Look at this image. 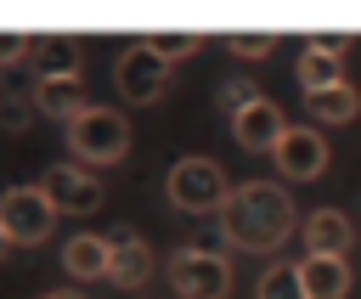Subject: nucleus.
Wrapping results in <instances>:
<instances>
[{
	"mask_svg": "<svg viewBox=\"0 0 361 299\" xmlns=\"http://www.w3.org/2000/svg\"><path fill=\"white\" fill-rule=\"evenodd\" d=\"M169 288L180 299H226L231 293V265L214 248H180L169 260Z\"/></svg>",
	"mask_w": 361,
	"mask_h": 299,
	"instance_id": "6",
	"label": "nucleus"
},
{
	"mask_svg": "<svg viewBox=\"0 0 361 299\" xmlns=\"http://www.w3.org/2000/svg\"><path fill=\"white\" fill-rule=\"evenodd\" d=\"M282 135H288V118H282V107H276L271 96H259L254 107L231 113V141H237L243 152H276Z\"/></svg>",
	"mask_w": 361,
	"mask_h": 299,
	"instance_id": "11",
	"label": "nucleus"
},
{
	"mask_svg": "<svg viewBox=\"0 0 361 299\" xmlns=\"http://www.w3.org/2000/svg\"><path fill=\"white\" fill-rule=\"evenodd\" d=\"M254 102H259V85H254L248 73H237V79L220 85V107H226V113H243V107H254Z\"/></svg>",
	"mask_w": 361,
	"mask_h": 299,
	"instance_id": "20",
	"label": "nucleus"
},
{
	"mask_svg": "<svg viewBox=\"0 0 361 299\" xmlns=\"http://www.w3.org/2000/svg\"><path fill=\"white\" fill-rule=\"evenodd\" d=\"M254 293H259V299H310L305 282H299V265H271Z\"/></svg>",
	"mask_w": 361,
	"mask_h": 299,
	"instance_id": "17",
	"label": "nucleus"
},
{
	"mask_svg": "<svg viewBox=\"0 0 361 299\" xmlns=\"http://www.w3.org/2000/svg\"><path fill=\"white\" fill-rule=\"evenodd\" d=\"M169 62L147 45V39H130L124 51H118V62H113V85H118V96L130 102V107H152L164 90H169Z\"/></svg>",
	"mask_w": 361,
	"mask_h": 299,
	"instance_id": "4",
	"label": "nucleus"
},
{
	"mask_svg": "<svg viewBox=\"0 0 361 299\" xmlns=\"http://www.w3.org/2000/svg\"><path fill=\"white\" fill-rule=\"evenodd\" d=\"M226 51L237 62H265L276 51V34H226Z\"/></svg>",
	"mask_w": 361,
	"mask_h": 299,
	"instance_id": "19",
	"label": "nucleus"
},
{
	"mask_svg": "<svg viewBox=\"0 0 361 299\" xmlns=\"http://www.w3.org/2000/svg\"><path fill=\"white\" fill-rule=\"evenodd\" d=\"M350 243H355V220L344 209H316L305 220V248L310 254H344Z\"/></svg>",
	"mask_w": 361,
	"mask_h": 299,
	"instance_id": "14",
	"label": "nucleus"
},
{
	"mask_svg": "<svg viewBox=\"0 0 361 299\" xmlns=\"http://www.w3.org/2000/svg\"><path fill=\"white\" fill-rule=\"evenodd\" d=\"M344 51H350V39L344 34H327V39H310L305 51H299V90L305 96H316V90H333V85H344Z\"/></svg>",
	"mask_w": 361,
	"mask_h": 299,
	"instance_id": "10",
	"label": "nucleus"
},
{
	"mask_svg": "<svg viewBox=\"0 0 361 299\" xmlns=\"http://www.w3.org/2000/svg\"><path fill=\"white\" fill-rule=\"evenodd\" d=\"M310 102V113L322 118V124H350L355 113H361V96H355V85L344 79V85H333V90H316V96H305Z\"/></svg>",
	"mask_w": 361,
	"mask_h": 299,
	"instance_id": "16",
	"label": "nucleus"
},
{
	"mask_svg": "<svg viewBox=\"0 0 361 299\" xmlns=\"http://www.w3.org/2000/svg\"><path fill=\"white\" fill-rule=\"evenodd\" d=\"M164 197L180 209V214H220L231 186H226V169L214 158H175L169 175H164Z\"/></svg>",
	"mask_w": 361,
	"mask_h": 299,
	"instance_id": "3",
	"label": "nucleus"
},
{
	"mask_svg": "<svg viewBox=\"0 0 361 299\" xmlns=\"http://www.w3.org/2000/svg\"><path fill=\"white\" fill-rule=\"evenodd\" d=\"M0 231L11 237V248H34V243H45V237L56 231V209H51V197L39 192V181L0 192Z\"/></svg>",
	"mask_w": 361,
	"mask_h": 299,
	"instance_id": "5",
	"label": "nucleus"
},
{
	"mask_svg": "<svg viewBox=\"0 0 361 299\" xmlns=\"http://www.w3.org/2000/svg\"><path fill=\"white\" fill-rule=\"evenodd\" d=\"M68 152L79 158V169H107L124 164L130 152V118L118 107H85L79 118H68Z\"/></svg>",
	"mask_w": 361,
	"mask_h": 299,
	"instance_id": "2",
	"label": "nucleus"
},
{
	"mask_svg": "<svg viewBox=\"0 0 361 299\" xmlns=\"http://www.w3.org/2000/svg\"><path fill=\"white\" fill-rule=\"evenodd\" d=\"M147 276H152V248H147V237L130 231V226L107 231V282L124 288V293H135V288H147Z\"/></svg>",
	"mask_w": 361,
	"mask_h": 299,
	"instance_id": "9",
	"label": "nucleus"
},
{
	"mask_svg": "<svg viewBox=\"0 0 361 299\" xmlns=\"http://www.w3.org/2000/svg\"><path fill=\"white\" fill-rule=\"evenodd\" d=\"M299 282L310 299H344L350 293V260L344 254H305L299 260Z\"/></svg>",
	"mask_w": 361,
	"mask_h": 299,
	"instance_id": "13",
	"label": "nucleus"
},
{
	"mask_svg": "<svg viewBox=\"0 0 361 299\" xmlns=\"http://www.w3.org/2000/svg\"><path fill=\"white\" fill-rule=\"evenodd\" d=\"M147 45H152V51H158V56L175 68V62L197 56V45H203V39H197V34H147Z\"/></svg>",
	"mask_w": 361,
	"mask_h": 299,
	"instance_id": "18",
	"label": "nucleus"
},
{
	"mask_svg": "<svg viewBox=\"0 0 361 299\" xmlns=\"http://www.w3.org/2000/svg\"><path fill=\"white\" fill-rule=\"evenodd\" d=\"M62 265H68V276H79V282H107V237H96V231L68 237V243H62Z\"/></svg>",
	"mask_w": 361,
	"mask_h": 299,
	"instance_id": "15",
	"label": "nucleus"
},
{
	"mask_svg": "<svg viewBox=\"0 0 361 299\" xmlns=\"http://www.w3.org/2000/svg\"><path fill=\"white\" fill-rule=\"evenodd\" d=\"M28 102H34V113H51V118H79L90 102H85V73L73 68V73H34V85H28Z\"/></svg>",
	"mask_w": 361,
	"mask_h": 299,
	"instance_id": "12",
	"label": "nucleus"
},
{
	"mask_svg": "<svg viewBox=\"0 0 361 299\" xmlns=\"http://www.w3.org/2000/svg\"><path fill=\"white\" fill-rule=\"evenodd\" d=\"M276 169H282V181H316L322 169H327V135L316 130V124H288V135L276 141Z\"/></svg>",
	"mask_w": 361,
	"mask_h": 299,
	"instance_id": "8",
	"label": "nucleus"
},
{
	"mask_svg": "<svg viewBox=\"0 0 361 299\" xmlns=\"http://www.w3.org/2000/svg\"><path fill=\"white\" fill-rule=\"evenodd\" d=\"M39 299H85V293H39Z\"/></svg>",
	"mask_w": 361,
	"mask_h": 299,
	"instance_id": "23",
	"label": "nucleus"
},
{
	"mask_svg": "<svg viewBox=\"0 0 361 299\" xmlns=\"http://www.w3.org/2000/svg\"><path fill=\"white\" fill-rule=\"evenodd\" d=\"M293 226H299L293 197H288V186H276V181H243V186H231V197H226V209H220V237H226L231 248H248V254L282 248V243L293 237Z\"/></svg>",
	"mask_w": 361,
	"mask_h": 299,
	"instance_id": "1",
	"label": "nucleus"
},
{
	"mask_svg": "<svg viewBox=\"0 0 361 299\" xmlns=\"http://www.w3.org/2000/svg\"><path fill=\"white\" fill-rule=\"evenodd\" d=\"M6 254H11V237H6V231H0V260H6Z\"/></svg>",
	"mask_w": 361,
	"mask_h": 299,
	"instance_id": "22",
	"label": "nucleus"
},
{
	"mask_svg": "<svg viewBox=\"0 0 361 299\" xmlns=\"http://www.w3.org/2000/svg\"><path fill=\"white\" fill-rule=\"evenodd\" d=\"M39 192L51 197L56 214H96V209L107 203L102 181H96L90 169H79V164H51V169L39 175Z\"/></svg>",
	"mask_w": 361,
	"mask_h": 299,
	"instance_id": "7",
	"label": "nucleus"
},
{
	"mask_svg": "<svg viewBox=\"0 0 361 299\" xmlns=\"http://www.w3.org/2000/svg\"><path fill=\"white\" fill-rule=\"evenodd\" d=\"M23 56H34V39H28V34H11V28H0V73H6V68H17Z\"/></svg>",
	"mask_w": 361,
	"mask_h": 299,
	"instance_id": "21",
	"label": "nucleus"
}]
</instances>
